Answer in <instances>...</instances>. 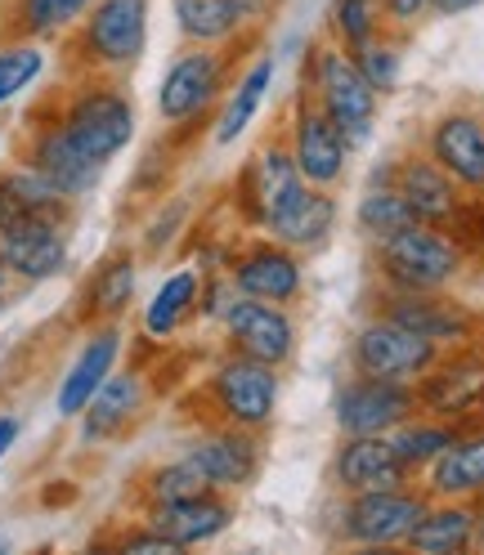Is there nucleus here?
Listing matches in <instances>:
<instances>
[{"label": "nucleus", "instance_id": "f257e3e1", "mask_svg": "<svg viewBox=\"0 0 484 555\" xmlns=\"http://www.w3.org/2000/svg\"><path fill=\"white\" fill-rule=\"evenodd\" d=\"M372 269L386 292H448L467 269V251L448 237V229L412 220L372 242Z\"/></svg>", "mask_w": 484, "mask_h": 555}, {"label": "nucleus", "instance_id": "a211bd4d", "mask_svg": "<svg viewBox=\"0 0 484 555\" xmlns=\"http://www.w3.org/2000/svg\"><path fill=\"white\" fill-rule=\"evenodd\" d=\"M391 180H395V189L404 193L408 211H412V220H418V224H435V229H444L448 220L458 216V206L467 202L462 189H458V180L448 176L440 162H431L426 153L399 157V162L391 166Z\"/></svg>", "mask_w": 484, "mask_h": 555}, {"label": "nucleus", "instance_id": "1a4fd4ad", "mask_svg": "<svg viewBox=\"0 0 484 555\" xmlns=\"http://www.w3.org/2000/svg\"><path fill=\"white\" fill-rule=\"evenodd\" d=\"M336 430L341 435H391L408 416L422 412L418 386L408 380H386V376H364L355 372L336 390Z\"/></svg>", "mask_w": 484, "mask_h": 555}, {"label": "nucleus", "instance_id": "72a5a7b5", "mask_svg": "<svg viewBox=\"0 0 484 555\" xmlns=\"http://www.w3.org/2000/svg\"><path fill=\"white\" fill-rule=\"evenodd\" d=\"M94 0H14V18L27 41H54L73 31Z\"/></svg>", "mask_w": 484, "mask_h": 555}, {"label": "nucleus", "instance_id": "c756f323", "mask_svg": "<svg viewBox=\"0 0 484 555\" xmlns=\"http://www.w3.org/2000/svg\"><path fill=\"white\" fill-rule=\"evenodd\" d=\"M198 292H202V273L198 269H176L166 273L153 300L144 305V332L153 340H170L193 314H198Z\"/></svg>", "mask_w": 484, "mask_h": 555}, {"label": "nucleus", "instance_id": "ddd939ff", "mask_svg": "<svg viewBox=\"0 0 484 555\" xmlns=\"http://www.w3.org/2000/svg\"><path fill=\"white\" fill-rule=\"evenodd\" d=\"M377 314L395 319L399 327L418 332L426 340H435L440 350H458V345H471L475 340V309L454 300L448 292H382L377 300Z\"/></svg>", "mask_w": 484, "mask_h": 555}, {"label": "nucleus", "instance_id": "58836bf2", "mask_svg": "<svg viewBox=\"0 0 484 555\" xmlns=\"http://www.w3.org/2000/svg\"><path fill=\"white\" fill-rule=\"evenodd\" d=\"M355 63H359V73L368 77V86L377 94H391L404 77V50L395 41H386V31L382 37H372L364 50H355Z\"/></svg>", "mask_w": 484, "mask_h": 555}, {"label": "nucleus", "instance_id": "bb28decb", "mask_svg": "<svg viewBox=\"0 0 484 555\" xmlns=\"http://www.w3.org/2000/svg\"><path fill=\"white\" fill-rule=\"evenodd\" d=\"M422 489L431 498H458V502H484V426H467L444 453L422 470Z\"/></svg>", "mask_w": 484, "mask_h": 555}, {"label": "nucleus", "instance_id": "f3484780", "mask_svg": "<svg viewBox=\"0 0 484 555\" xmlns=\"http://www.w3.org/2000/svg\"><path fill=\"white\" fill-rule=\"evenodd\" d=\"M27 166L37 170L41 180H50L67 202H81V197L94 193L99 180H103V166H99L94 157H86V153L73 144V134H67L59 121H54V126H41L37 134H31Z\"/></svg>", "mask_w": 484, "mask_h": 555}, {"label": "nucleus", "instance_id": "a878e982", "mask_svg": "<svg viewBox=\"0 0 484 555\" xmlns=\"http://www.w3.org/2000/svg\"><path fill=\"white\" fill-rule=\"evenodd\" d=\"M67 216H73V202H67L50 180H41L27 162L0 176V233L37 224V220L67 224Z\"/></svg>", "mask_w": 484, "mask_h": 555}, {"label": "nucleus", "instance_id": "412c9836", "mask_svg": "<svg viewBox=\"0 0 484 555\" xmlns=\"http://www.w3.org/2000/svg\"><path fill=\"white\" fill-rule=\"evenodd\" d=\"M144 525H153L162 538H170L180 551L216 542L220 533H229L233 525V502L229 493H198V498H180V502H153Z\"/></svg>", "mask_w": 484, "mask_h": 555}, {"label": "nucleus", "instance_id": "cd10ccee", "mask_svg": "<svg viewBox=\"0 0 484 555\" xmlns=\"http://www.w3.org/2000/svg\"><path fill=\"white\" fill-rule=\"evenodd\" d=\"M144 376L140 372H109L103 376V386L94 390V399L81 408V439L86 443H103V439H117L135 416L144 408Z\"/></svg>", "mask_w": 484, "mask_h": 555}, {"label": "nucleus", "instance_id": "c85d7f7f", "mask_svg": "<svg viewBox=\"0 0 484 555\" xmlns=\"http://www.w3.org/2000/svg\"><path fill=\"white\" fill-rule=\"evenodd\" d=\"M475 502H458V498H431L422 519L408 533V551L418 555H458L475 546Z\"/></svg>", "mask_w": 484, "mask_h": 555}, {"label": "nucleus", "instance_id": "6e6552de", "mask_svg": "<svg viewBox=\"0 0 484 555\" xmlns=\"http://www.w3.org/2000/svg\"><path fill=\"white\" fill-rule=\"evenodd\" d=\"M229 81V59L216 46H189L176 63L162 73L157 86V113L166 126H189L216 108V99Z\"/></svg>", "mask_w": 484, "mask_h": 555}, {"label": "nucleus", "instance_id": "79ce46f5", "mask_svg": "<svg viewBox=\"0 0 484 555\" xmlns=\"http://www.w3.org/2000/svg\"><path fill=\"white\" fill-rule=\"evenodd\" d=\"M184 211H189V206L180 202V206H176V211H170L166 220H157V224H153V233H149V247H153V251H162V242H170V237H176V233H170V229H180Z\"/></svg>", "mask_w": 484, "mask_h": 555}, {"label": "nucleus", "instance_id": "f03ea898", "mask_svg": "<svg viewBox=\"0 0 484 555\" xmlns=\"http://www.w3.org/2000/svg\"><path fill=\"white\" fill-rule=\"evenodd\" d=\"M305 54H309L305 59V94L341 126L351 153H359L372 139L377 103H382V94L368 86V77L359 73V63H355V54L341 50L336 41H323V46L305 50Z\"/></svg>", "mask_w": 484, "mask_h": 555}, {"label": "nucleus", "instance_id": "7c9ffc66", "mask_svg": "<svg viewBox=\"0 0 484 555\" xmlns=\"http://www.w3.org/2000/svg\"><path fill=\"white\" fill-rule=\"evenodd\" d=\"M273 77H279V59H273V54L256 59L247 73L238 77V86H233V94H229V103H225V113H220V121H216V144H220V149L238 144V134H247V126L256 121L265 94L273 90Z\"/></svg>", "mask_w": 484, "mask_h": 555}, {"label": "nucleus", "instance_id": "c9c22d12", "mask_svg": "<svg viewBox=\"0 0 484 555\" xmlns=\"http://www.w3.org/2000/svg\"><path fill=\"white\" fill-rule=\"evenodd\" d=\"M328 27H332V41L341 50H364L372 37H382V27H386V14L377 0H332V10H328Z\"/></svg>", "mask_w": 484, "mask_h": 555}, {"label": "nucleus", "instance_id": "a18cd8bd", "mask_svg": "<svg viewBox=\"0 0 484 555\" xmlns=\"http://www.w3.org/2000/svg\"><path fill=\"white\" fill-rule=\"evenodd\" d=\"M475 511H480V519H475V546L484 551V502H475Z\"/></svg>", "mask_w": 484, "mask_h": 555}, {"label": "nucleus", "instance_id": "9d476101", "mask_svg": "<svg viewBox=\"0 0 484 555\" xmlns=\"http://www.w3.org/2000/svg\"><path fill=\"white\" fill-rule=\"evenodd\" d=\"M225 340L229 354L256 359L269 367H288L296 354V319L288 305H269V300H252V296H233L225 309Z\"/></svg>", "mask_w": 484, "mask_h": 555}, {"label": "nucleus", "instance_id": "ea45409f", "mask_svg": "<svg viewBox=\"0 0 484 555\" xmlns=\"http://www.w3.org/2000/svg\"><path fill=\"white\" fill-rule=\"evenodd\" d=\"M117 546H122V551H130V555H176V551H180V546L170 542V538H162L153 525H144V529L126 533Z\"/></svg>", "mask_w": 484, "mask_h": 555}, {"label": "nucleus", "instance_id": "4c0bfd02", "mask_svg": "<svg viewBox=\"0 0 484 555\" xmlns=\"http://www.w3.org/2000/svg\"><path fill=\"white\" fill-rule=\"evenodd\" d=\"M41 73H46V50L37 41H10L0 50V108L37 86Z\"/></svg>", "mask_w": 484, "mask_h": 555}, {"label": "nucleus", "instance_id": "5701e85b", "mask_svg": "<svg viewBox=\"0 0 484 555\" xmlns=\"http://www.w3.org/2000/svg\"><path fill=\"white\" fill-rule=\"evenodd\" d=\"M341 220V206L332 197V189H315L305 184L279 216H269L260 233H269L273 242H283L292 251H323Z\"/></svg>", "mask_w": 484, "mask_h": 555}, {"label": "nucleus", "instance_id": "4be33fe9", "mask_svg": "<svg viewBox=\"0 0 484 555\" xmlns=\"http://www.w3.org/2000/svg\"><path fill=\"white\" fill-rule=\"evenodd\" d=\"M0 260H5L10 278H18V283H50V278L67 269V224L37 220L0 233Z\"/></svg>", "mask_w": 484, "mask_h": 555}, {"label": "nucleus", "instance_id": "423d86ee", "mask_svg": "<svg viewBox=\"0 0 484 555\" xmlns=\"http://www.w3.org/2000/svg\"><path fill=\"white\" fill-rule=\"evenodd\" d=\"M149 46V0H94L77 23V50L99 73H126Z\"/></svg>", "mask_w": 484, "mask_h": 555}, {"label": "nucleus", "instance_id": "9b49d317", "mask_svg": "<svg viewBox=\"0 0 484 555\" xmlns=\"http://www.w3.org/2000/svg\"><path fill=\"white\" fill-rule=\"evenodd\" d=\"M288 153H292V162L301 170V180L315 184V189H336L345 180V170H351V157H355L351 144H345L341 126L305 90H301L296 108H292Z\"/></svg>", "mask_w": 484, "mask_h": 555}, {"label": "nucleus", "instance_id": "7ed1b4c3", "mask_svg": "<svg viewBox=\"0 0 484 555\" xmlns=\"http://www.w3.org/2000/svg\"><path fill=\"white\" fill-rule=\"evenodd\" d=\"M431 493L418 483H399V489H368V493H341L332 525L336 542L345 546H404L412 525L422 519Z\"/></svg>", "mask_w": 484, "mask_h": 555}, {"label": "nucleus", "instance_id": "f8f14e48", "mask_svg": "<svg viewBox=\"0 0 484 555\" xmlns=\"http://www.w3.org/2000/svg\"><path fill=\"white\" fill-rule=\"evenodd\" d=\"M229 283L238 296H252V300H269V305H296L305 292V269H301V251L273 242L269 233L247 242L242 251L229 256L225 264Z\"/></svg>", "mask_w": 484, "mask_h": 555}, {"label": "nucleus", "instance_id": "f704fd0d", "mask_svg": "<svg viewBox=\"0 0 484 555\" xmlns=\"http://www.w3.org/2000/svg\"><path fill=\"white\" fill-rule=\"evenodd\" d=\"M135 283H140V269H135V256H113L103 260L90 278V309L99 319H122L126 305L135 300Z\"/></svg>", "mask_w": 484, "mask_h": 555}, {"label": "nucleus", "instance_id": "b1692460", "mask_svg": "<svg viewBox=\"0 0 484 555\" xmlns=\"http://www.w3.org/2000/svg\"><path fill=\"white\" fill-rule=\"evenodd\" d=\"M269 0H170V14L189 46H229L247 31Z\"/></svg>", "mask_w": 484, "mask_h": 555}, {"label": "nucleus", "instance_id": "0eeeda50", "mask_svg": "<svg viewBox=\"0 0 484 555\" xmlns=\"http://www.w3.org/2000/svg\"><path fill=\"white\" fill-rule=\"evenodd\" d=\"M440 345L399 327L395 319L386 314H372L368 323L355 327L351 336V372H364V376H386V380H418L440 363Z\"/></svg>", "mask_w": 484, "mask_h": 555}, {"label": "nucleus", "instance_id": "2f4dec72", "mask_svg": "<svg viewBox=\"0 0 484 555\" xmlns=\"http://www.w3.org/2000/svg\"><path fill=\"white\" fill-rule=\"evenodd\" d=\"M462 435L458 422H444V416H431V412H418V416H408L404 426L391 430V443H395V453L399 462L412 470V475H422L448 443H454Z\"/></svg>", "mask_w": 484, "mask_h": 555}, {"label": "nucleus", "instance_id": "4468645a", "mask_svg": "<svg viewBox=\"0 0 484 555\" xmlns=\"http://www.w3.org/2000/svg\"><path fill=\"white\" fill-rule=\"evenodd\" d=\"M184 457H193V466L206 475V483H212L216 493H242L260 479L265 443H260L256 430L212 426L184 448Z\"/></svg>", "mask_w": 484, "mask_h": 555}, {"label": "nucleus", "instance_id": "20e7f679", "mask_svg": "<svg viewBox=\"0 0 484 555\" xmlns=\"http://www.w3.org/2000/svg\"><path fill=\"white\" fill-rule=\"evenodd\" d=\"M206 399H212L220 426L265 435L273 426V416H279L283 380H279V367L242 359V354H225L212 367V376H206Z\"/></svg>", "mask_w": 484, "mask_h": 555}, {"label": "nucleus", "instance_id": "aec40b11", "mask_svg": "<svg viewBox=\"0 0 484 555\" xmlns=\"http://www.w3.org/2000/svg\"><path fill=\"white\" fill-rule=\"evenodd\" d=\"M426 157L440 162L462 193H484V117L462 108L435 117L426 134Z\"/></svg>", "mask_w": 484, "mask_h": 555}, {"label": "nucleus", "instance_id": "37998d69", "mask_svg": "<svg viewBox=\"0 0 484 555\" xmlns=\"http://www.w3.org/2000/svg\"><path fill=\"white\" fill-rule=\"evenodd\" d=\"M18 435H23V422L14 412H0V462H5V453L18 443Z\"/></svg>", "mask_w": 484, "mask_h": 555}, {"label": "nucleus", "instance_id": "dca6fc26", "mask_svg": "<svg viewBox=\"0 0 484 555\" xmlns=\"http://www.w3.org/2000/svg\"><path fill=\"white\" fill-rule=\"evenodd\" d=\"M328 479L336 493H368L412 483V470L399 462L391 435H341Z\"/></svg>", "mask_w": 484, "mask_h": 555}, {"label": "nucleus", "instance_id": "e433bc0d", "mask_svg": "<svg viewBox=\"0 0 484 555\" xmlns=\"http://www.w3.org/2000/svg\"><path fill=\"white\" fill-rule=\"evenodd\" d=\"M198 493H212V483L206 475L193 466V457H176V462H162L144 475V498L149 506L153 502H180V498H198Z\"/></svg>", "mask_w": 484, "mask_h": 555}, {"label": "nucleus", "instance_id": "6ab92c4d", "mask_svg": "<svg viewBox=\"0 0 484 555\" xmlns=\"http://www.w3.org/2000/svg\"><path fill=\"white\" fill-rule=\"evenodd\" d=\"M301 189H305V180H301V170H296L288 144H265V149L247 162L242 180H238L242 211H247V220H252L256 229H265V220L279 216Z\"/></svg>", "mask_w": 484, "mask_h": 555}, {"label": "nucleus", "instance_id": "2eb2a0df", "mask_svg": "<svg viewBox=\"0 0 484 555\" xmlns=\"http://www.w3.org/2000/svg\"><path fill=\"white\" fill-rule=\"evenodd\" d=\"M418 399H422V412L458 422L467 430V412L484 408V354L471 350V345L444 350L440 363L418 380Z\"/></svg>", "mask_w": 484, "mask_h": 555}, {"label": "nucleus", "instance_id": "49530a36", "mask_svg": "<svg viewBox=\"0 0 484 555\" xmlns=\"http://www.w3.org/2000/svg\"><path fill=\"white\" fill-rule=\"evenodd\" d=\"M5 287H10V269H5V260H0V300H5Z\"/></svg>", "mask_w": 484, "mask_h": 555}, {"label": "nucleus", "instance_id": "a19ab883", "mask_svg": "<svg viewBox=\"0 0 484 555\" xmlns=\"http://www.w3.org/2000/svg\"><path fill=\"white\" fill-rule=\"evenodd\" d=\"M382 5V14H386V23H395V27H412L426 10H431V0H377Z\"/></svg>", "mask_w": 484, "mask_h": 555}, {"label": "nucleus", "instance_id": "39448f33", "mask_svg": "<svg viewBox=\"0 0 484 555\" xmlns=\"http://www.w3.org/2000/svg\"><path fill=\"white\" fill-rule=\"evenodd\" d=\"M59 126L73 134V144L86 157H94L99 166H109L113 157H122L130 149L140 117H135V99L126 90H117L109 81H94V86L77 90L73 99L63 103Z\"/></svg>", "mask_w": 484, "mask_h": 555}, {"label": "nucleus", "instance_id": "473e14b6", "mask_svg": "<svg viewBox=\"0 0 484 555\" xmlns=\"http://www.w3.org/2000/svg\"><path fill=\"white\" fill-rule=\"evenodd\" d=\"M404 224H412V211H408L404 193L395 189L391 170H386V176H377V180L359 193V202H355V229H359L368 242H382V237H391V233L404 229Z\"/></svg>", "mask_w": 484, "mask_h": 555}, {"label": "nucleus", "instance_id": "393cba45", "mask_svg": "<svg viewBox=\"0 0 484 555\" xmlns=\"http://www.w3.org/2000/svg\"><path fill=\"white\" fill-rule=\"evenodd\" d=\"M122 359V327H99L86 345L81 354L73 359V367L63 372L59 380V395H54V412L63 416V422H77L81 408L94 399V390L103 386V376H109Z\"/></svg>", "mask_w": 484, "mask_h": 555}, {"label": "nucleus", "instance_id": "c03bdc74", "mask_svg": "<svg viewBox=\"0 0 484 555\" xmlns=\"http://www.w3.org/2000/svg\"><path fill=\"white\" fill-rule=\"evenodd\" d=\"M475 5H484V0H431V14H440V18H458V14L475 10Z\"/></svg>", "mask_w": 484, "mask_h": 555}]
</instances>
